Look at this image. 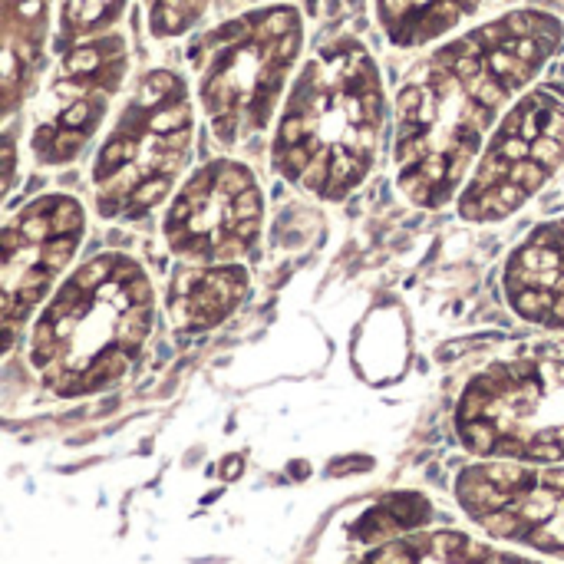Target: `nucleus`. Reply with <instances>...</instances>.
Returning <instances> with one entry per match:
<instances>
[{
  "label": "nucleus",
  "mask_w": 564,
  "mask_h": 564,
  "mask_svg": "<svg viewBox=\"0 0 564 564\" xmlns=\"http://www.w3.org/2000/svg\"><path fill=\"white\" fill-rule=\"evenodd\" d=\"M561 43L548 13H508L432 56L396 96V185L419 208L459 198L505 102Z\"/></svg>",
  "instance_id": "f257e3e1"
},
{
  "label": "nucleus",
  "mask_w": 564,
  "mask_h": 564,
  "mask_svg": "<svg viewBox=\"0 0 564 564\" xmlns=\"http://www.w3.org/2000/svg\"><path fill=\"white\" fill-rule=\"evenodd\" d=\"M155 288L146 267L106 251L60 281L33 317L26 357L60 396H86L119 383L155 327Z\"/></svg>",
  "instance_id": "f03ea898"
},
{
  "label": "nucleus",
  "mask_w": 564,
  "mask_h": 564,
  "mask_svg": "<svg viewBox=\"0 0 564 564\" xmlns=\"http://www.w3.org/2000/svg\"><path fill=\"white\" fill-rule=\"evenodd\" d=\"M386 106L373 60L337 47L307 63L281 113L271 165L288 185L320 201H343L376 162Z\"/></svg>",
  "instance_id": "7ed1b4c3"
},
{
  "label": "nucleus",
  "mask_w": 564,
  "mask_h": 564,
  "mask_svg": "<svg viewBox=\"0 0 564 564\" xmlns=\"http://www.w3.org/2000/svg\"><path fill=\"white\" fill-rule=\"evenodd\" d=\"M195 116L175 73L142 79L93 162V205L106 221H136L172 201L185 182Z\"/></svg>",
  "instance_id": "20e7f679"
},
{
  "label": "nucleus",
  "mask_w": 564,
  "mask_h": 564,
  "mask_svg": "<svg viewBox=\"0 0 564 564\" xmlns=\"http://www.w3.org/2000/svg\"><path fill=\"white\" fill-rule=\"evenodd\" d=\"M201 106L212 136L225 149L251 146L261 136L301 50V17L290 7L228 20L205 37Z\"/></svg>",
  "instance_id": "39448f33"
},
{
  "label": "nucleus",
  "mask_w": 564,
  "mask_h": 564,
  "mask_svg": "<svg viewBox=\"0 0 564 564\" xmlns=\"http://www.w3.org/2000/svg\"><path fill=\"white\" fill-rule=\"evenodd\" d=\"M564 165V86L548 83L515 102L495 125L455 208L465 221L492 225L512 218Z\"/></svg>",
  "instance_id": "423d86ee"
},
{
  "label": "nucleus",
  "mask_w": 564,
  "mask_h": 564,
  "mask_svg": "<svg viewBox=\"0 0 564 564\" xmlns=\"http://www.w3.org/2000/svg\"><path fill=\"white\" fill-rule=\"evenodd\" d=\"M264 228V191L238 159L195 169L172 195L162 238L182 264H244Z\"/></svg>",
  "instance_id": "0eeeda50"
},
{
  "label": "nucleus",
  "mask_w": 564,
  "mask_h": 564,
  "mask_svg": "<svg viewBox=\"0 0 564 564\" xmlns=\"http://www.w3.org/2000/svg\"><path fill=\"white\" fill-rule=\"evenodd\" d=\"M86 235L83 201L63 191L37 195L7 218L3 225V267H0V317L3 343L10 347L17 327L37 317V311L60 288L66 267L79 254Z\"/></svg>",
  "instance_id": "6e6552de"
},
{
  "label": "nucleus",
  "mask_w": 564,
  "mask_h": 564,
  "mask_svg": "<svg viewBox=\"0 0 564 564\" xmlns=\"http://www.w3.org/2000/svg\"><path fill=\"white\" fill-rule=\"evenodd\" d=\"M501 294L522 320L564 330V218L538 225L508 254Z\"/></svg>",
  "instance_id": "1a4fd4ad"
},
{
  "label": "nucleus",
  "mask_w": 564,
  "mask_h": 564,
  "mask_svg": "<svg viewBox=\"0 0 564 564\" xmlns=\"http://www.w3.org/2000/svg\"><path fill=\"white\" fill-rule=\"evenodd\" d=\"M251 290L244 264H178L169 281L165 307L178 330L201 334L225 324Z\"/></svg>",
  "instance_id": "9d476101"
},
{
  "label": "nucleus",
  "mask_w": 564,
  "mask_h": 564,
  "mask_svg": "<svg viewBox=\"0 0 564 564\" xmlns=\"http://www.w3.org/2000/svg\"><path fill=\"white\" fill-rule=\"evenodd\" d=\"M478 0H379V17L389 40L400 47L426 43L455 26Z\"/></svg>",
  "instance_id": "9b49d317"
},
{
  "label": "nucleus",
  "mask_w": 564,
  "mask_h": 564,
  "mask_svg": "<svg viewBox=\"0 0 564 564\" xmlns=\"http://www.w3.org/2000/svg\"><path fill=\"white\" fill-rule=\"evenodd\" d=\"M383 508L400 522L402 531H409V528H416L419 522H426V515H429L426 499H419V495H389V499L383 501Z\"/></svg>",
  "instance_id": "f8f14e48"
}]
</instances>
